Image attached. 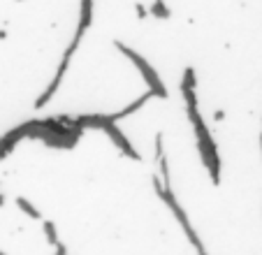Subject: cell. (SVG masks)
Listing matches in <instances>:
<instances>
[{"mask_svg":"<svg viewBox=\"0 0 262 255\" xmlns=\"http://www.w3.org/2000/svg\"><path fill=\"white\" fill-rule=\"evenodd\" d=\"M181 93H183V100H186V109H188L190 123H193L195 137H198V148H200V156H202V162H204V167L209 169V174H211V181L218 186V183H221V158H218L216 144H213L211 135H209L207 123H204L202 114H200V109H198V95H195V72L190 68H186V72H183Z\"/></svg>","mask_w":262,"mask_h":255,"instance_id":"1","label":"cell"},{"mask_svg":"<svg viewBox=\"0 0 262 255\" xmlns=\"http://www.w3.org/2000/svg\"><path fill=\"white\" fill-rule=\"evenodd\" d=\"M154 186H156V190H158V195L163 197L165 202H167V206L172 209V214L177 216V221L181 223V227H183V232H186V237L190 239V244L198 248V253L200 255H207V250H204V246H202V241H200V237H198V232L193 230V225H190V221H188V216H186V211L179 206V202L174 200V195H172V186H163V181L160 179H154Z\"/></svg>","mask_w":262,"mask_h":255,"instance_id":"2","label":"cell"},{"mask_svg":"<svg viewBox=\"0 0 262 255\" xmlns=\"http://www.w3.org/2000/svg\"><path fill=\"white\" fill-rule=\"evenodd\" d=\"M114 47H116V49H119L123 56H128V58L133 60V65L139 70V72H142L144 81L148 83V91H151V93L158 95V98H167V91H165V86H163V81H160L158 72L151 68V63H146V60H144L142 56L137 54V51H133L128 45H123V42H114Z\"/></svg>","mask_w":262,"mask_h":255,"instance_id":"3","label":"cell"},{"mask_svg":"<svg viewBox=\"0 0 262 255\" xmlns=\"http://www.w3.org/2000/svg\"><path fill=\"white\" fill-rule=\"evenodd\" d=\"M102 130L109 135V139H112V142H114L116 146H119L121 151H123L128 158H133V160H142V156H139V153H137V148H135L133 144L128 142V137H125V135L119 130V128H116V123L107 121V123H104V125H102Z\"/></svg>","mask_w":262,"mask_h":255,"instance_id":"4","label":"cell"},{"mask_svg":"<svg viewBox=\"0 0 262 255\" xmlns=\"http://www.w3.org/2000/svg\"><path fill=\"white\" fill-rule=\"evenodd\" d=\"M154 98H156V95L151 93V91H146V93H144L142 98H137V100H135V102H130L128 107H123V109H121V112H116V114H114V118H116V121H119V118H123V116H130V114H135L139 107H144V104H146L148 100H154Z\"/></svg>","mask_w":262,"mask_h":255,"instance_id":"5","label":"cell"},{"mask_svg":"<svg viewBox=\"0 0 262 255\" xmlns=\"http://www.w3.org/2000/svg\"><path fill=\"white\" fill-rule=\"evenodd\" d=\"M91 19H93V0H81V14H79V26H77V30L86 33L91 26Z\"/></svg>","mask_w":262,"mask_h":255,"instance_id":"6","label":"cell"},{"mask_svg":"<svg viewBox=\"0 0 262 255\" xmlns=\"http://www.w3.org/2000/svg\"><path fill=\"white\" fill-rule=\"evenodd\" d=\"M16 206H19L21 211H26V214H28L30 218H40V211L35 209V206L30 204L28 200H24V197H16Z\"/></svg>","mask_w":262,"mask_h":255,"instance_id":"7","label":"cell"},{"mask_svg":"<svg viewBox=\"0 0 262 255\" xmlns=\"http://www.w3.org/2000/svg\"><path fill=\"white\" fill-rule=\"evenodd\" d=\"M45 232H47V237H49V241H51V244H58V237H56V227H54V223H49V221H47L45 223Z\"/></svg>","mask_w":262,"mask_h":255,"instance_id":"8","label":"cell"},{"mask_svg":"<svg viewBox=\"0 0 262 255\" xmlns=\"http://www.w3.org/2000/svg\"><path fill=\"white\" fill-rule=\"evenodd\" d=\"M151 14H158V16H169L167 10H163V0H158L154 7H151Z\"/></svg>","mask_w":262,"mask_h":255,"instance_id":"9","label":"cell"},{"mask_svg":"<svg viewBox=\"0 0 262 255\" xmlns=\"http://www.w3.org/2000/svg\"><path fill=\"white\" fill-rule=\"evenodd\" d=\"M260 151H262V135H260Z\"/></svg>","mask_w":262,"mask_h":255,"instance_id":"10","label":"cell"},{"mask_svg":"<svg viewBox=\"0 0 262 255\" xmlns=\"http://www.w3.org/2000/svg\"><path fill=\"white\" fill-rule=\"evenodd\" d=\"M0 204H3V195H0Z\"/></svg>","mask_w":262,"mask_h":255,"instance_id":"11","label":"cell"}]
</instances>
